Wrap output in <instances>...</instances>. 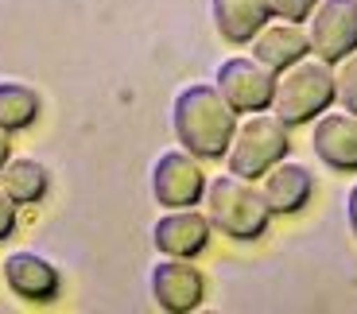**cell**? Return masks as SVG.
Instances as JSON below:
<instances>
[{
    "instance_id": "6da1fadb",
    "label": "cell",
    "mask_w": 357,
    "mask_h": 314,
    "mask_svg": "<svg viewBox=\"0 0 357 314\" xmlns=\"http://www.w3.org/2000/svg\"><path fill=\"white\" fill-rule=\"evenodd\" d=\"M171 132L178 148H187L202 163H214L229 152V140L237 132V113L218 93L214 81H190L171 101Z\"/></svg>"
},
{
    "instance_id": "7a4b0ae2",
    "label": "cell",
    "mask_w": 357,
    "mask_h": 314,
    "mask_svg": "<svg viewBox=\"0 0 357 314\" xmlns=\"http://www.w3.org/2000/svg\"><path fill=\"white\" fill-rule=\"evenodd\" d=\"M202 206L218 233L229 237V241H241V244L260 241L268 233V221H272V210L264 206L260 187H252L249 179L233 175V171L206 179Z\"/></svg>"
},
{
    "instance_id": "3957f363",
    "label": "cell",
    "mask_w": 357,
    "mask_h": 314,
    "mask_svg": "<svg viewBox=\"0 0 357 314\" xmlns=\"http://www.w3.org/2000/svg\"><path fill=\"white\" fill-rule=\"evenodd\" d=\"M338 101V81H334V66L322 63L319 54H307L295 66L276 74V93H272V113L284 120L287 128L311 125L326 109Z\"/></svg>"
},
{
    "instance_id": "277c9868",
    "label": "cell",
    "mask_w": 357,
    "mask_h": 314,
    "mask_svg": "<svg viewBox=\"0 0 357 314\" xmlns=\"http://www.w3.org/2000/svg\"><path fill=\"white\" fill-rule=\"evenodd\" d=\"M291 155V128L272 113H245V120L237 117V132L229 140V152H225V167L241 179L257 182L268 167H276L280 159Z\"/></svg>"
},
{
    "instance_id": "5b68a950",
    "label": "cell",
    "mask_w": 357,
    "mask_h": 314,
    "mask_svg": "<svg viewBox=\"0 0 357 314\" xmlns=\"http://www.w3.org/2000/svg\"><path fill=\"white\" fill-rule=\"evenodd\" d=\"M214 86L237 117L245 113H264L272 109V93H276V74L264 63H257L252 54H233L225 63H218Z\"/></svg>"
},
{
    "instance_id": "8992f818",
    "label": "cell",
    "mask_w": 357,
    "mask_h": 314,
    "mask_svg": "<svg viewBox=\"0 0 357 314\" xmlns=\"http://www.w3.org/2000/svg\"><path fill=\"white\" fill-rule=\"evenodd\" d=\"M206 194V171L202 159L190 155L187 148H167L152 163V198L163 210L202 206Z\"/></svg>"
},
{
    "instance_id": "52a82bcc",
    "label": "cell",
    "mask_w": 357,
    "mask_h": 314,
    "mask_svg": "<svg viewBox=\"0 0 357 314\" xmlns=\"http://www.w3.org/2000/svg\"><path fill=\"white\" fill-rule=\"evenodd\" d=\"M148 291L163 314H190L206 299V276L187 256H160L148 272Z\"/></svg>"
},
{
    "instance_id": "ba28073f",
    "label": "cell",
    "mask_w": 357,
    "mask_h": 314,
    "mask_svg": "<svg viewBox=\"0 0 357 314\" xmlns=\"http://www.w3.org/2000/svg\"><path fill=\"white\" fill-rule=\"evenodd\" d=\"M311 54L338 66L346 54L357 51V0H319L307 16Z\"/></svg>"
},
{
    "instance_id": "9c48e42d",
    "label": "cell",
    "mask_w": 357,
    "mask_h": 314,
    "mask_svg": "<svg viewBox=\"0 0 357 314\" xmlns=\"http://www.w3.org/2000/svg\"><path fill=\"white\" fill-rule=\"evenodd\" d=\"M210 237H214V225L206 217V210L183 206V210H163L152 225V244L160 256H202L210 249Z\"/></svg>"
},
{
    "instance_id": "30bf717a",
    "label": "cell",
    "mask_w": 357,
    "mask_h": 314,
    "mask_svg": "<svg viewBox=\"0 0 357 314\" xmlns=\"http://www.w3.org/2000/svg\"><path fill=\"white\" fill-rule=\"evenodd\" d=\"M0 276H4V283H8V291L16 299H24V303H54L59 299V291H63V276H59V268H54L47 256H39V252L31 249H16L4 256V264H0Z\"/></svg>"
},
{
    "instance_id": "8fae6325",
    "label": "cell",
    "mask_w": 357,
    "mask_h": 314,
    "mask_svg": "<svg viewBox=\"0 0 357 314\" xmlns=\"http://www.w3.org/2000/svg\"><path fill=\"white\" fill-rule=\"evenodd\" d=\"M257 182H260V198H264V206L272 210V217L303 214L311 194H314V175H311V167L299 163V159H280L276 167H268Z\"/></svg>"
},
{
    "instance_id": "7c38bea8",
    "label": "cell",
    "mask_w": 357,
    "mask_h": 314,
    "mask_svg": "<svg viewBox=\"0 0 357 314\" xmlns=\"http://www.w3.org/2000/svg\"><path fill=\"white\" fill-rule=\"evenodd\" d=\"M311 148L322 167L357 175V113H322L311 120Z\"/></svg>"
},
{
    "instance_id": "4fadbf2b",
    "label": "cell",
    "mask_w": 357,
    "mask_h": 314,
    "mask_svg": "<svg viewBox=\"0 0 357 314\" xmlns=\"http://www.w3.org/2000/svg\"><path fill=\"white\" fill-rule=\"evenodd\" d=\"M249 51H252L257 63H264L272 74H280V70H287V66H295L299 58L311 54V39H307L303 24H291V19L272 24V19H268L257 36L249 39Z\"/></svg>"
},
{
    "instance_id": "5bb4252c",
    "label": "cell",
    "mask_w": 357,
    "mask_h": 314,
    "mask_svg": "<svg viewBox=\"0 0 357 314\" xmlns=\"http://www.w3.org/2000/svg\"><path fill=\"white\" fill-rule=\"evenodd\" d=\"M210 19L225 43L249 47V39L272 19V4L268 0H210Z\"/></svg>"
},
{
    "instance_id": "9a60e30c",
    "label": "cell",
    "mask_w": 357,
    "mask_h": 314,
    "mask_svg": "<svg viewBox=\"0 0 357 314\" xmlns=\"http://www.w3.org/2000/svg\"><path fill=\"white\" fill-rule=\"evenodd\" d=\"M0 187H4V194H8L16 206H36V202L47 198L51 175H47V167L39 159H31V155H12V159L4 163V171H0Z\"/></svg>"
},
{
    "instance_id": "2e32d148",
    "label": "cell",
    "mask_w": 357,
    "mask_h": 314,
    "mask_svg": "<svg viewBox=\"0 0 357 314\" xmlns=\"http://www.w3.org/2000/svg\"><path fill=\"white\" fill-rule=\"evenodd\" d=\"M39 93L16 78H0V128L4 132H24L39 120Z\"/></svg>"
},
{
    "instance_id": "e0dca14e",
    "label": "cell",
    "mask_w": 357,
    "mask_h": 314,
    "mask_svg": "<svg viewBox=\"0 0 357 314\" xmlns=\"http://www.w3.org/2000/svg\"><path fill=\"white\" fill-rule=\"evenodd\" d=\"M334 81H338V105L346 113H357V51L334 66Z\"/></svg>"
},
{
    "instance_id": "ac0fdd59",
    "label": "cell",
    "mask_w": 357,
    "mask_h": 314,
    "mask_svg": "<svg viewBox=\"0 0 357 314\" xmlns=\"http://www.w3.org/2000/svg\"><path fill=\"white\" fill-rule=\"evenodd\" d=\"M272 4V19H291V24H307L319 0H268Z\"/></svg>"
},
{
    "instance_id": "d6986e66",
    "label": "cell",
    "mask_w": 357,
    "mask_h": 314,
    "mask_svg": "<svg viewBox=\"0 0 357 314\" xmlns=\"http://www.w3.org/2000/svg\"><path fill=\"white\" fill-rule=\"evenodd\" d=\"M12 233H16V202L0 187V241H8Z\"/></svg>"
},
{
    "instance_id": "ffe728a7",
    "label": "cell",
    "mask_w": 357,
    "mask_h": 314,
    "mask_svg": "<svg viewBox=\"0 0 357 314\" xmlns=\"http://www.w3.org/2000/svg\"><path fill=\"white\" fill-rule=\"evenodd\" d=\"M346 221H349V233L357 237V182L349 187V194H346Z\"/></svg>"
},
{
    "instance_id": "44dd1931",
    "label": "cell",
    "mask_w": 357,
    "mask_h": 314,
    "mask_svg": "<svg viewBox=\"0 0 357 314\" xmlns=\"http://www.w3.org/2000/svg\"><path fill=\"white\" fill-rule=\"evenodd\" d=\"M12 159V144H8V132L0 128V171H4V163Z\"/></svg>"
}]
</instances>
